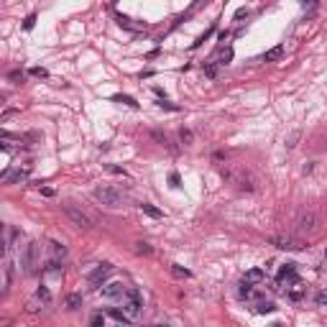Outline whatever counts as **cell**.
<instances>
[{"instance_id":"603a6c76","label":"cell","mask_w":327,"mask_h":327,"mask_svg":"<svg viewBox=\"0 0 327 327\" xmlns=\"http://www.w3.org/2000/svg\"><path fill=\"white\" fill-rule=\"evenodd\" d=\"M230 59H233V49H225V51H222V56H220V62H218V64H230Z\"/></svg>"},{"instance_id":"9a60e30c","label":"cell","mask_w":327,"mask_h":327,"mask_svg":"<svg viewBox=\"0 0 327 327\" xmlns=\"http://www.w3.org/2000/svg\"><path fill=\"white\" fill-rule=\"evenodd\" d=\"M110 317H112V320H118V322H123V325H128V322H131V317L126 314V309H115V307H112V309H110Z\"/></svg>"},{"instance_id":"7c38bea8","label":"cell","mask_w":327,"mask_h":327,"mask_svg":"<svg viewBox=\"0 0 327 327\" xmlns=\"http://www.w3.org/2000/svg\"><path fill=\"white\" fill-rule=\"evenodd\" d=\"M3 294H8L10 291V284H13V263L10 261H5V268H3Z\"/></svg>"},{"instance_id":"9c48e42d","label":"cell","mask_w":327,"mask_h":327,"mask_svg":"<svg viewBox=\"0 0 327 327\" xmlns=\"http://www.w3.org/2000/svg\"><path fill=\"white\" fill-rule=\"evenodd\" d=\"M126 286H123V284H108V286H103V289H100V294H103V297H108V299H112V297H126Z\"/></svg>"},{"instance_id":"ac0fdd59","label":"cell","mask_w":327,"mask_h":327,"mask_svg":"<svg viewBox=\"0 0 327 327\" xmlns=\"http://www.w3.org/2000/svg\"><path fill=\"white\" fill-rule=\"evenodd\" d=\"M276 307H274V304L271 302H256V312L258 314H268V312H274Z\"/></svg>"},{"instance_id":"52a82bcc","label":"cell","mask_w":327,"mask_h":327,"mask_svg":"<svg viewBox=\"0 0 327 327\" xmlns=\"http://www.w3.org/2000/svg\"><path fill=\"white\" fill-rule=\"evenodd\" d=\"M110 271H112L110 263H103V266H97L95 271H89V274H87V281H89V284H100V281H103Z\"/></svg>"},{"instance_id":"5b68a950","label":"cell","mask_w":327,"mask_h":327,"mask_svg":"<svg viewBox=\"0 0 327 327\" xmlns=\"http://www.w3.org/2000/svg\"><path fill=\"white\" fill-rule=\"evenodd\" d=\"M64 212H66V218H69L77 228H89V225H92V220H89L82 210H77L74 205H64Z\"/></svg>"},{"instance_id":"ba28073f","label":"cell","mask_w":327,"mask_h":327,"mask_svg":"<svg viewBox=\"0 0 327 327\" xmlns=\"http://www.w3.org/2000/svg\"><path fill=\"white\" fill-rule=\"evenodd\" d=\"M5 184H18V182H26L28 179V169H16V172H5L3 174Z\"/></svg>"},{"instance_id":"f546056e","label":"cell","mask_w":327,"mask_h":327,"mask_svg":"<svg viewBox=\"0 0 327 327\" xmlns=\"http://www.w3.org/2000/svg\"><path fill=\"white\" fill-rule=\"evenodd\" d=\"M108 172H112V174H120V176H126V172H123V169H118V166H108Z\"/></svg>"},{"instance_id":"277c9868","label":"cell","mask_w":327,"mask_h":327,"mask_svg":"<svg viewBox=\"0 0 327 327\" xmlns=\"http://www.w3.org/2000/svg\"><path fill=\"white\" fill-rule=\"evenodd\" d=\"M271 245H276L279 251H302V248H304L302 240L289 238V235H276V238H271Z\"/></svg>"},{"instance_id":"ffe728a7","label":"cell","mask_w":327,"mask_h":327,"mask_svg":"<svg viewBox=\"0 0 327 327\" xmlns=\"http://www.w3.org/2000/svg\"><path fill=\"white\" fill-rule=\"evenodd\" d=\"M172 271H174V276H179V279H189V276H192V274L187 271V268H182V266H176V263L172 266Z\"/></svg>"},{"instance_id":"484cf974","label":"cell","mask_w":327,"mask_h":327,"mask_svg":"<svg viewBox=\"0 0 327 327\" xmlns=\"http://www.w3.org/2000/svg\"><path fill=\"white\" fill-rule=\"evenodd\" d=\"M179 138H182L184 143H192V131H184L182 128V131H179Z\"/></svg>"},{"instance_id":"3957f363","label":"cell","mask_w":327,"mask_h":327,"mask_svg":"<svg viewBox=\"0 0 327 327\" xmlns=\"http://www.w3.org/2000/svg\"><path fill=\"white\" fill-rule=\"evenodd\" d=\"M128 317H138L141 309H143V299H141V291L138 289H128L126 291V304H123Z\"/></svg>"},{"instance_id":"d4e9b609","label":"cell","mask_w":327,"mask_h":327,"mask_svg":"<svg viewBox=\"0 0 327 327\" xmlns=\"http://www.w3.org/2000/svg\"><path fill=\"white\" fill-rule=\"evenodd\" d=\"M136 253H141V256H149V253H151V245H149V243H138Z\"/></svg>"},{"instance_id":"6da1fadb","label":"cell","mask_w":327,"mask_h":327,"mask_svg":"<svg viewBox=\"0 0 327 327\" xmlns=\"http://www.w3.org/2000/svg\"><path fill=\"white\" fill-rule=\"evenodd\" d=\"M222 176H225V179H230V182L238 187V189H243V192H253V189H256V179L248 174L245 169L225 166V169H222Z\"/></svg>"},{"instance_id":"83f0119b","label":"cell","mask_w":327,"mask_h":327,"mask_svg":"<svg viewBox=\"0 0 327 327\" xmlns=\"http://www.w3.org/2000/svg\"><path fill=\"white\" fill-rule=\"evenodd\" d=\"M151 136H153L156 141H159V143H166V136H164V133H159V131H153Z\"/></svg>"},{"instance_id":"4dcf8cb0","label":"cell","mask_w":327,"mask_h":327,"mask_svg":"<svg viewBox=\"0 0 327 327\" xmlns=\"http://www.w3.org/2000/svg\"><path fill=\"white\" fill-rule=\"evenodd\" d=\"M235 18H238V21H240V18H248V10H245V8H240L238 13H235Z\"/></svg>"},{"instance_id":"4316f807","label":"cell","mask_w":327,"mask_h":327,"mask_svg":"<svg viewBox=\"0 0 327 327\" xmlns=\"http://www.w3.org/2000/svg\"><path fill=\"white\" fill-rule=\"evenodd\" d=\"M31 74H33V77H46V69H41V66H33Z\"/></svg>"},{"instance_id":"4fadbf2b","label":"cell","mask_w":327,"mask_h":327,"mask_svg":"<svg viewBox=\"0 0 327 327\" xmlns=\"http://www.w3.org/2000/svg\"><path fill=\"white\" fill-rule=\"evenodd\" d=\"M263 279H266L263 268H251V271L245 274V279H243V281H245V284H251V286H253V284H258V281H263Z\"/></svg>"},{"instance_id":"7a4b0ae2","label":"cell","mask_w":327,"mask_h":327,"mask_svg":"<svg viewBox=\"0 0 327 327\" xmlns=\"http://www.w3.org/2000/svg\"><path fill=\"white\" fill-rule=\"evenodd\" d=\"M92 195H95L97 202H103V205H108V207H118L123 202V195L118 189H112V187H97Z\"/></svg>"},{"instance_id":"8fae6325","label":"cell","mask_w":327,"mask_h":327,"mask_svg":"<svg viewBox=\"0 0 327 327\" xmlns=\"http://www.w3.org/2000/svg\"><path fill=\"white\" fill-rule=\"evenodd\" d=\"M138 207H141V212H143V215H149V218H153V220H161V218H164V212H161L159 207H153L151 202H141Z\"/></svg>"},{"instance_id":"7402d4cb","label":"cell","mask_w":327,"mask_h":327,"mask_svg":"<svg viewBox=\"0 0 327 327\" xmlns=\"http://www.w3.org/2000/svg\"><path fill=\"white\" fill-rule=\"evenodd\" d=\"M212 33H215V26H212V28H210V31H205V33H202V36H199V39H197V41H195V49H197V46H199V44H202V41H207V39H210V36H212Z\"/></svg>"},{"instance_id":"8992f818","label":"cell","mask_w":327,"mask_h":327,"mask_svg":"<svg viewBox=\"0 0 327 327\" xmlns=\"http://www.w3.org/2000/svg\"><path fill=\"white\" fill-rule=\"evenodd\" d=\"M36 243H28L26 245V251H23V258H21V263H23V271H31L33 263H36Z\"/></svg>"},{"instance_id":"1f68e13d","label":"cell","mask_w":327,"mask_h":327,"mask_svg":"<svg viewBox=\"0 0 327 327\" xmlns=\"http://www.w3.org/2000/svg\"><path fill=\"white\" fill-rule=\"evenodd\" d=\"M33 21H36V16H28L26 18V28H33Z\"/></svg>"},{"instance_id":"d6986e66","label":"cell","mask_w":327,"mask_h":327,"mask_svg":"<svg viewBox=\"0 0 327 327\" xmlns=\"http://www.w3.org/2000/svg\"><path fill=\"white\" fill-rule=\"evenodd\" d=\"M51 253H54V258H59V256H64V253H66V248H64L62 243L51 240Z\"/></svg>"},{"instance_id":"30bf717a","label":"cell","mask_w":327,"mask_h":327,"mask_svg":"<svg viewBox=\"0 0 327 327\" xmlns=\"http://www.w3.org/2000/svg\"><path fill=\"white\" fill-rule=\"evenodd\" d=\"M297 225H299V230L309 233V230H314V225H317V215H314V212H304Z\"/></svg>"},{"instance_id":"e0dca14e","label":"cell","mask_w":327,"mask_h":327,"mask_svg":"<svg viewBox=\"0 0 327 327\" xmlns=\"http://www.w3.org/2000/svg\"><path fill=\"white\" fill-rule=\"evenodd\" d=\"M66 307H69V309H80L82 307V297L80 294H69V297H66Z\"/></svg>"},{"instance_id":"5bb4252c","label":"cell","mask_w":327,"mask_h":327,"mask_svg":"<svg viewBox=\"0 0 327 327\" xmlns=\"http://www.w3.org/2000/svg\"><path fill=\"white\" fill-rule=\"evenodd\" d=\"M281 56H284V46H274V49L266 51L263 59H266V62H276V59H281Z\"/></svg>"},{"instance_id":"f1b7e54d","label":"cell","mask_w":327,"mask_h":327,"mask_svg":"<svg viewBox=\"0 0 327 327\" xmlns=\"http://www.w3.org/2000/svg\"><path fill=\"white\" fill-rule=\"evenodd\" d=\"M289 297L294 299V302H297V299H302V289H291V294H289Z\"/></svg>"},{"instance_id":"44dd1931","label":"cell","mask_w":327,"mask_h":327,"mask_svg":"<svg viewBox=\"0 0 327 327\" xmlns=\"http://www.w3.org/2000/svg\"><path fill=\"white\" fill-rule=\"evenodd\" d=\"M103 322H105V320H103V314L95 312V314H92V320H89V327H103Z\"/></svg>"},{"instance_id":"d6a6232c","label":"cell","mask_w":327,"mask_h":327,"mask_svg":"<svg viewBox=\"0 0 327 327\" xmlns=\"http://www.w3.org/2000/svg\"><path fill=\"white\" fill-rule=\"evenodd\" d=\"M317 302H320V304H327V294H320V297H317Z\"/></svg>"},{"instance_id":"cb8c5ba5","label":"cell","mask_w":327,"mask_h":327,"mask_svg":"<svg viewBox=\"0 0 327 327\" xmlns=\"http://www.w3.org/2000/svg\"><path fill=\"white\" fill-rule=\"evenodd\" d=\"M36 294H39V299H44V302H51V294H49V289H46V286H39Z\"/></svg>"},{"instance_id":"836d02e7","label":"cell","mask_w":327,"mask_h":327,"mask_svg":"<svg viewBox=\"0 0 327 327\" xmlns=\"http://www.w3.org/2000/svg\"><path fill=\"white\" fill-rule=\"evenodd\" d=\"M153 327H161V325H153Z\"/></svg>"},{"instance_id":"2e32d148","label":"cell","mask_w":327,"mask_h":327,"mask_svg":"<svg viewBox=\"0 0 327 327\" xmlns=\"http://www.w3.org/2000/svg\"><path fill=\"white\" fill-rule=\"evenodd\" d=\"M112 100H115V103H123V105H128V108H138V103H136V100H133L131 95H115Z\"/></svg>"}]
</instances>
